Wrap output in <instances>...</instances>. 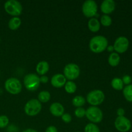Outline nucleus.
Segmentation results:
<instances>
[{
    "instance_id": "nucleus-30",
    "label": "nucleus",
    "mask_w": 132,
    "mask_h": 132,
    "mask_svg": "<svg viewBox=\"0 0 132 132\" xmlns=\"http://www.w3.org/2000/svg\"><path fill=\"white\" fill-rule=\"evenodd\" d=\"M125 110L124 108H119L117 109V117H122V116H125Z\"/></svg>"
},
{
    "instance_id": "nucleus-23",
    "label": "nucleus",
    "mask_w": 132,
    "mask_h": 132,
    "mask_svg": "<svg viewBox=\"0 0 132 132\" xmlns=\"http://www.w3.org/2000/svg\"><path fill=\"white\" fill-rule=\"evenodd\" d=\"M64 86V90L68 94H73L77 90V85L73 81H67Z\"/></svg>"
},
{
    "instance_id": "nucleus-27",
    "label": "nucleus",
    "mask_w": 132,
    "mask_h": 132,
    "mask_svg": "<svg viewBox=\"0 0 132 132\" xmlns=\"http://www.w3.org/2000/svg\"><path fill=\"white\" fill-rule=\"evenodd\" d=\"M74 114L78 118H82L86 115V110L82 107L77 108L74 111Z\"/></svg>"
},
{
    "instance_id": "nucleus-32",
    "label": "nucleus",
    "mask_w": 132,
    "mask_h": 132,
    "mask_svg": "<svg viewBox=\"0 0 132 132\" xmlns=\"http://www.w3.org/2000/svg\"><path fill=\"white\" fill-rule=\"evenodd\" d=\"M45 132H58L57 129L54 126H50L46 128Z\"/></svg>"
},
{
    "instance_id": "nucleus-28",
    "label": "nucleus",
    "mask_w": 132,
    "mask_h": 132,
    "mask_svg": "<svg viewBox=\"0 0 132 132\" xmlns=\"http://www.w3.org/2000/svg\"><path fill=\"white\" fill-rule=\"evenodd\" d=\"M63 121L65 123H70L72 121V116L68 113H64L61 116Z\"/></svg>"
},
{
    "instance_id": "nucleus-3",
    "label": "nucleus",
    "mask_w": 132,
    "mask_h": 132,
    "mask_svg": "<svg viewBox=\"0 0 132 132\" xmlns=\"http://www.w3.org/2000/svg\"><path fill=\"white\" fill-rule=\"evenodd\" d=\"M4 9L6 13L13 17H18V15H21L23 10L21 4L17 0H9L6 1L4 4Z\"/></svg>"
},
{
    "instance_id": "nucleus-20",
    "label": "nucleus",
    "mask_w": 132,
    "mask_h": 132,
    "mask_svg": "<svg viewBox=\"0 0 132 132\" xmlns=\"http://www.w3.org/2000/svg\"><path fill=\"white\" fill-rule=\"evenodd\" d=\"M122 94L127 101L132 103V84L124 87L122 90Z\"/></svg>"
},
{
    "instance_id": "nucleus-19",
    "label": "nucleus",
    "mask_w": 132,
    "mask_h": 132,
    "mask_svg": "<svg viewBox=\"0 0 132 132\" xmlns=\"http://www.w3.org/2000/svg\"><path fill=\"white\" fill-rule=\"evenodd\" d=\"M111 85L114 90L120 91V90H123L125 85L122 82V79L119 77H114L111 81Z\"/></svg>"
},
{
    "instance_id": "nucleus-31",
    "label": "nucleus",
    "mask_w": 132,
    "mask_h": 132,
    "mask_svg": "<svg viewBox=\"0 0 132 132\" xmlns=\"http://www.w3.org/2000/svg\"><path fill=\"white\" fill-rule=\"evenodd\" d=\"M39 79H40V82H41V83H44V84L47 83L49 81L48 77L45 76V75H44V76H41V77H39Z\"/></svg>"
},
{
    "instance_id": "nucleus-7",
    "label": "nucleus",
    "mask_w": 132,
    "mask_h": 132,
    "mask_svg": "<svg viewBox=\"0 0 132 132\" xmlns=\"http://www.w3.org/2000/svg\"><path fill=\"white\" fill-rule=\"evenodd\" d=\"M5 88L9 94L18 95L21 92L22 85L18 79L10 77L5 81Z\"/></svg>"
},
{
    "instance_id": "nucleus-35",
    "label": "nucleus",
    "mask_w": 132,
    "mask_h": 132,
    "mask_svg": "<svg viewBox=\"0 0 132 132\" xmlns=\"http://www.w3.org/2000/svg\"><path fill=\"white\" fill-rule=\"evenodd\" d=\"M76 132H80V131H76Z\"/></svg>"
},
{
    "instance_id": "nucleus-25",
    "label": "nucleus",
    "mask_w": 132,
    "mask_h": 132,
    "mask_svg": "<svg viewBox=\"0 0 132 132\" xmlns=\"http://www.w3.org/2000/svg\"><path fill=\"white\" fill-rule=\"evenodd\" d=\"M85 132H100V130L97 125L90 122L85 126Z\"/></svg>"
},
{
    "instance_id": "nucleus-8",
    "label": "nucleus",
    "mask_w": 132,
    "mask_h": 132,
    "mask_svg": "<svg viewBox=\"0 0 132 132\" xmlns=\"http://www.w3.org/2000/svg\"><path fill=\"white\" fill-rule=\"evenodd\" d=\"M63 75L67 79L73 81L79 77L80 75V68L75 63H69L64 67Z\"/></svg>"
},
{
    "instance_id": "nucleus-24",
    "label": "nucleus",
    "mask_w": 132,
    "mask_h": 132,
    "mask_svg": "<svg viewBox=\"0 0 132 132\" xmlns=\"http://www.w3.org/2000/svg\"><path fill=\"white\" fill-rule=\"evenodd\" d=\"M100 23L104 27H110L112 24V18L106 14H103L101 18Z\"/></svg>"
},
{
    "instance_id": "nucleus-5",
    "label": "nucleus",
    "mask_w": 132,
    "mask_h": 132,
    "mask_svg": "<svg viewBox=\"0 0 132 132\" xmlns=\"http://www.w3.org/2000/svg\"><path fill=\"white\" fill-rule=\"evenodd\" d=\"M41 109L42 105L38 99H32L26 103L24 105V111L27 116L33 117L39 114L41 111Z\"/></svg>"
},
{
    "instance_id": "nucleus-1",
    "label": "nucleus",
    "mask_w": 132,
    "mask_h": 132,
    "mask_svg": "<svg viewBox=\"0 0 132 132\" xmlns=\"http://www.w3.org/2000/svg\"><path fill=\"white\" fill-rule=\"evenodd\" d=\"M108 46V39L103 36H95L90 39L89 48L92 52L99 54L106 50Z\"/></svg>"
},
{
    "instance_id": "nucleus-10",
    "label": "nucleus",
    "mask_w": 132,
    "mask_h": 132,
    "mask_svg": "<svg viewBox=\"0 0 132 132\" xmlns=\"http://www.w3.org/2000/svg\"><path fill=\"white\" fill-rule=\"evenodd\" d=\"M116 130L119 132H128L131 128V122L129 119L125 116L117 117L114 122Z\"/></svg>"
},
{
    "instance_id": "nucleus-12",
    "label": "nucleus",
    "mask_w": 132,
    "mask_h": 132,
    "mask_svg": "<svg viewBox=\"0 0 132 132\" xmlns=\"http://www.w3.org/2000/svg\"><path fill=\"white\" fill-rule=\"evenodd\" d=\"M116 2L113 0H104L101 5V10L104 14H111L116 9Z\"/></svg>"
},
{
    "instance_id": "nucleus-33",
    "label": "nucleus",
    "mask_w": 132,
    "mask_h": 132,
    "mask_svg": "<svg viewBox=\"0 0 132 132\" xmlns=\"http://www.w3.org/2000/svg\"><path fill=\"white\" fill-rule=\"evenodd\" d=\"M107 50H108V52H110L112 53L113 52V51L114 50V48H113V46H112V45H110V46H108V47H107Z\"/></svg>"
},
{
    "instance_id": "nucleus-11",
    "label": "nucleus",
    "mask_w": 132,
    "mask_h": 132,
    "mask_svg": "<svg viewBox=\"0 0 132 132\" xmlns=\"http://www.w3.org/2000/svg\"><path fill=\"white\" fill-rule=\"evenodd\" d=\"M130 45V42L127 37L120 36L117 37L113 44V48L117 54H123L128 50Z\"/></svg>"
},
{
    "instance_id": "nucleus-18",
    "label": "nucleus",
    "mask_w": 132,
    "mask_h": 132,
    "mask_svg": "<svg viewBox=\"0 0 132 132\" xmlns=\"http://www.w3.org/2000/svg\"><path fill=\"white\" fill-rule=\"evenodd\" d=\"M21 24V20L19 17H12L9 20V23H8V26L10 30H15L19 28Z\"/></svg>"
},
{
    "instance_id": "nucleus-22",
    "label": "nucleus",
    "mask_w": 132,
    "mask_h": 132,
    "mask_svg": "<svg viewBox=\"0 0 132 132\" xmlns=\"http://www.w3.org/2000/svg\"><path fill=\"white\" fill-rule=\"evenodd\" d=\"M50 97H51V95L50 93L48 91L46 90H43V91L40 92L39 94H38V101L40 103H47L50 101Z\"/></svg>"
},
{
    "instance_id": "nucleus-15",
    "label": "nucleus",
    "mask_w": 132,
    "mask_h": 132,
    "mask_svg": "<svg viewBox=\"0 0 132 132\" xmlns=\"http://www.w3.org/2000/svg\"><path fill=\"white\" fill-rule=\"evenodd\" d=\"M49 68H50V66H49L48 63L46 61H41L39 62L36 66V72L39 75L44 76L48 72Z\"/></svg>"
},
{
    "instance_id": "nucleus-2",
    "label": "nucleus",
    "mask_w": 132,
    "mask_h": 132,
    "mask_svg": "<svg viewBox=\"0 0 132 132\" xmlns=\"http://www.w3.org/2000/svg\"><path fill=\"white\" fill-rule=\"evenodd\" d=\"M24 86L28 90L31 92L36 91L40 86L39 77L36 73H30L26 75L23 79Z\"/></svg>"
},
{
    "instance_id": "nucleus-4",
    "label": "nucleus",
    "mask_w": 132,
    "mask_h": 132,
    "mask_svg": "<svg viewBox=\"0 0 132 132\" xmlns=\"http://www.w3.org/2000/svg\"><path fill=\"white\" fill-rule=\"evenodd\" d=\"M105 95L104 92L100 90H94L90 92L86 96V101L93 106H97L104 101Z\"/></svg>"
},
{
    "instance_id": "nucleus-29",
    "label": "nucleus",
    "mask_w": 132,
    "mask_h": 132,
    "mask_svg": "<svg viewBox=\"0 0 132 132\" xmlns=\"http://www.w3.org/2000/svg\"><path fill=\"white\" fill-rule=\"evenodd\" d=\"M122 81L123 82L124 85L127 86V85H129L131 84L132 81L131 77L130 76H129V75H125V76H124L122 77Z\"/></svg>"
},
{
    "instance_id": "nucleus-14",
    "label": "nucleus",
    "mask_w": 132,
    "mask_h": 132,
    "mask_svg": "<svg viewBox=\"0 0 132 132\" xmlns=\"http://www.w3.org/2000/svg\"><path fill=\"white\" fill-rule=\"evenodd\" d=\"M49 110L51 114L55 117H61L64 113V106L61 103L57 102L53 103L50 105Z\"/></svg>"
},
{
    "instance_id": "nucleus-34",
    "label": "nucleus",
    "mask_w": 132,
    "mask_h": 132,
    "mask_svg": "<svg viewBox=\"0 0 132 132\" xmlns=\"http://www.w3.org/2000/svg\"><path fill=\"white\" fill-rule=\"evenodd\" d=\"M23 132H38L37 130H34V129H32V128H28L27 130H24Z\"/></svg>"
},
{
    "instance_id": "nucleus-26",
    "label": "nucleus",
    "mask_w": 132,
    "mask_h": 132,
    "mask_svg": "<svg viewBox=\"0 0 132 132\" xmlns=\"http://www.w3.org/2000/svg\"><path fill=\"white\" fill-rule=\"evenodd\" d=\"M9 124V119L6 116H0V128H5Z\"/></svg>"
},
{
    "instance_id": "nucleus-17",
    "label": "nucleus",
    "mask_w": 132,
    "mask_h": 132,
    "mask_svg": "<svg viewBox=\"0 0 132 132\" xmlns=\"http://www.w3.org/2000/svg\"><path fill=\"white\" fill-rule=\"evenodd\" d=\"M108 61L110 65L112 67H115L118 66L121 61V57H120L119 54L116 52L111 53L108 57Z\"/></svg>"
},
{
    "instance_id": "nucleus-9",
    "label": "nucleus",
    "mask_w": 132,
    "mask_h": 132,
    "mask_svg": "<svg viewBox=\"0 0 132 132\" xmlns=\"http://www.w3.org/2000/svg\"><path fill=\"white\" fill-rule=\"evenodd\" d=\"M82 12L86 18H92L97 13V4L94 0H86L82 5Z\"/></svg>"
},
{
    "instance_id": "nucleus-13",
    "label": "nucleus",
    "mask_w": 132,
    "mask_h": 132,
    "mask_svg": "<svg viewBox=\"0 0 132 132\" xmlns=\"http://www.w3.org/2000/svg\"><path fill=\"white\" fill-rule=\"evenodd\" d=\"M67 82V79L64 75L61 73H57L54 75L51 79V84L55 88H61L64 86Z\"/></svg>"
},
{
    "instance_id": "nucleus-6",
    "label": "nucleus",
    "mask_w": 132,
    "mask_h": 132,
    "mask_svg": "<svg viewBox=\"0 0 132 132\" xmlns=\"http://www.w3.org/2000/svg\"><path fill=\"white\" fill-rule=\"evenodd\" d=\"M85 116L92 123L96 124L102 121L103 119V113L99 107L91 106L86 110Z\"/></svg>"
},
{
    "instance_id": "nucleus-16",
    "label": "nucleus",
    "mask_w": 132,
    "mask_h": 132,
    "mask_svg": "<svg viewBox=\"0 0 132 132\" xmlns=\"http://www.w3.org/2000/svg\"><path fill=\"white\" fill-rule=\"evenodd\" d=\"M89 30L92 32H97L101 27V23L97 18H90L88 23Z\"/></svg>"
},
{
    "instance_id": "nucleus-21",
    "label": "nucleus",
    "mask_w": 132,
    "mask_h": 132,
    "mask_svg": "<svg viewBox=\"0 0 132 132\" xmlns=\"http://www.w3.org/2000/svg\"><path fill=\"white\" fill-rule=\"evenodd\" d=\"M86 103V99L81 95H76L72 99V104L76 108H80Z\"/></svg>"
}]
</instances>
